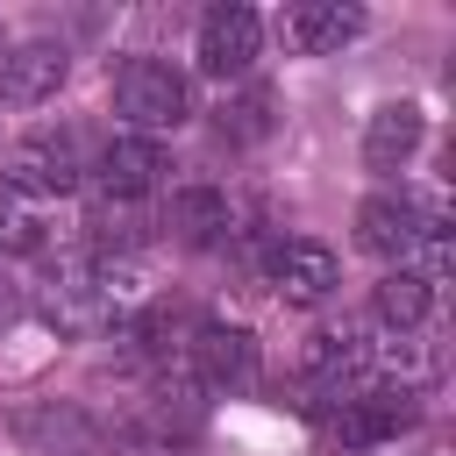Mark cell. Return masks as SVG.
I'll return each instance as SVG.
<instances>
[{
  "mask_svg": "<svg viewBox=\"0 0 456 456\" xmlns=\"http://www.w3.org/2000/svg\"><path fill=\"white\" fill-rule=\"evenodd\" d=\"M157 185H164V150H157L150 135H114V142L100 150V192H107L114 207L150 200Z\"/></svg>",
  "mask_w": 456,
  "mask_h": 456,
  "instance_id": "52a82bcc",
  "label": "cell"
},
{
  "mask_svg": "<svg viewBox=\"0 0 456 456\" xmlns=\"http://www.w3.org/2000/svg\"><path fill=\"white\" fill-rule=\"evenodd\" d=\"M370 314H378L392 335H413V328L435 314V278H428V271H413V264L385 271V278H378V292H370Z\"/></svg>",
  "mask_w": 456,
  "mask_h": 456,
  "instance_id": "8fae6325",
  "label": "cell"
},
{
  "mask_svg": "<svg viewBox=\"0 0 456 456\" xmlns=\"http://www.w3.org/2000/svg\"><path fill=\"white\" fill-rule=\"evenodd\" d=\"M256 50H264V21H256V7H242V0H221V7H207L200 14V71L207 78H242L249 64H256Z\"/></svg>",
  "mask_w": 456,
  "mask_h": 456,
  "instance_id": "277c9868",
  "label": "cell"
},
{
  "mask_svg": "<svg viewBox=\"0 0 456 456\" xmlns=\"http://www.w3.org/2000/svg\"><path fill=\"white\" fill-rule=\"evenodd\" d=\"M78 178H86V164H78V135L71 128L21 135L7 150V171H0V185L14 200H64V192H78Z\"/></svg>",
  "mask_w": 456,
  "mask_h": 456,
  "instance_id": "3957f363",
  "label": "cell"
},
{
  "mask_svg": "<svg viewBox=\"0 0 456 456\" xmlns=\"http://www.w3.org/2000/svg\"><path fill=\"white\" fill-rule=\"evenodd\" d=\"M221 135H228V142H256V135H271V93L249 86L242 100H228V107H221Z\"/></svg>",
  "mask_w": 456,
  "mask_h": 456,
  "instance_id": "4fadbf2b",
  "label": "cell"
},
{
  "mask_svg": "<svg viewBox=\"0 0 456 456\" xmlns=\"http://www.w3.org/2000/svg\"><path fill=\"white\" fill-rule=\"evenodd\" d=\"M0 249H43V228H36L28 200H14L7 185H0Z\"/></svg>",
  "mask_w": 456,
  "mask_h": 456,
  "instance_id": "5bb4252c",
  "label": "cell"
},
{
  "mask_svg": "<svg viewBox=\"0 0 456 456\" xmlns=\"http://www.w3.org/2000/svg\"><path fill=\"white\" fill-rule=\"evenodd\" d=\"M164 228H171L185 249H214V242H228L235 207H228V192H214V185H178L171 207H164Z\"/></svg>",
  "mask_w": 456,
  "mask_h": 456,
  "instance_id": "30bf717a",
  "label": "cell"
},
{
  "mask_svg": "<svg viewBox=\"0 0 456 456\" xmlns=\"http://www.w3.org/2000/svg\"><path fill=\"white\" fill-rule=\"evenodd\" d=\"M114 114L128 121V135H164V128H178L185 114H192V86H185V71L178 64H164V57H128L121 71H114Z\"/></svg>",
  "mask_w": 456,
  "mask_h": 456,
  "instance_id": "6da1fadb",
  "label": "cell"
},
{
  "mask_svg": "<svg viewBox=\"0 0 456 456\" xmlns=\"http://www.w3.org/2000/svg\"><path fill=\"white\" fill-rule=\"evenodd\" d=\"M335 285H342V264H335V249H328V242L292 235V242H278V249H271V292H278L285 306H321Z\"/></svg>",
  "mask_w": 456,
  "mask_h": 456,
  "instance_id": "5b68a950",
  "label": "cell"
},
{
  "mask_svg": "<svg viewBox=\"0 0 456 456\" xmlns=\"http://www.w3.org/2000/svg\"><path fill=\"white\" fill-rule=\"evenodd\" d=\"M413 150H420V107L413 100H385L370 114V128H363V164L370 171H399Z\"/></svg>",
  "mask_w": 456,
  "mask_h": 456,
  "instance_id": "7c38bea8",
  "label": "cell"
},
{
  "mask_svg": "<svg viewBox=\"0 0 456 456\" xmlns=\"http://www.w3.org/2000/svg\"><path fill=\"white\" fill-rule=\"evenodd\" d=\"M64 71H71V50H64V43H50V36L14 43V50L0 57V100H7V107H43V100H57Z\"/></svg>",
  "mask_w": 456,
  "mask_h": 456,
  "instance_id": "8992f818",
  "label": "cell"
},
{
  "mask_svg": "<svg viewBox=\"0 0 456 456\" xmlns=\"http://www.w3.org/2000/svg\"><path fill=\"white\" fill-rule=\"evenodd\" d=\"M356 242L378 256V264H406V256H420L428 249V264L442 256V214L435 207H420V200H406V192H370L363 207H356Z\"/></svg>",
  "mask_w": 456,
  "mask_h": 456,
  "instance_id": "7a4b0ae2",
  "label": "cell"
},
{
  "mask_svg": "<svg viewBox=\"0 0 456 456\" xmlns=\"http://www.w3.org/2000/svg\"><path fill=\"white\" fill-rule=\"evenodd\" d=\"M356 36H363V7H349V0H299L285 14V43L299 57H335Z\"/></svg>",
  "mask_w": 456,
  "mask_h": 456,
  "instance_id": "ba28073f",
  "label": "cell"
},
{
  "mask_svg": "<svg viewBox=\"0 0 456 456\" xmlns=\"http://www.w3.org/2000/svg\"><path fill=\"white\" fill-rule=\"evenodd\" d=\"M192 370H200V385H214V392H242V385L256 378V342H249L242 328L207 321V328L192 335Z\"/></svg>",
  "mask_w": 456,
  "mask_h": 456,
  "instance_id": "9c48e42d",
  "label": "cell"
}]
</instances>
